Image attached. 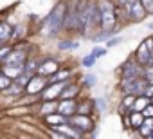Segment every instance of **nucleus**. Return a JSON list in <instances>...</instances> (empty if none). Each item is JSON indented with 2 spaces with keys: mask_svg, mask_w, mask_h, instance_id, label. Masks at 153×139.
Wrapping results in <instances>:
<instances>
[{
  "mask_svg": "<svg viewBox=\"0 0 153 139\" xmlns=\"http://www.w3.org/2000/svg\"><path fill=\"white\" fill-rule=\"evenodd\" d=\"M97 11H99V24L103 25L105 31H112V27L115 25V20H117V15H115V7L110 0H103V2L97 6Z\"/></svg>",
  "mask_w": 153,
  "mask_h": 139,
  "instance_id": "obj_1",
  "label": "nucleus"
},
{
  "mask_svg": "<svg viewBox=\"0 0 153 139\" xmlns=\"http://www.w3.org/2000/svg\"><path fill=\"white\" fill-rule=\"evenodd\" d=\"M63 18H65V6L59 4V6L49 15L47 22H45L43 33H45V34H54V33H58V31L61 29V25H63Z\"/></svg>",
  "mask_w": 153,
  "mask_h": 139,
  "instance_id": "obj_2",
  "label": "nucleus"
},
{
  "mask_svg": "<svg viewBox=\"0 0 153 139\" xmlns=\"http://www.w3.org/2000/svg\"><path fill=\"white\" fill-rule=\"evenodd\" d=\"M121 6L126 11L128 18L133 20V22H139V20H142L146 16V11H144V7L140 4V0H121Z\"/></svg>",
  "mask_w": 153,
  "mask_h": 139,
  "instance_id": "obj_3",
  "label": "nucleus"
},
{
  "mask_svg": "<svg viewBox=\"0 0 153 139\" xmlns=\"http://www.w3.org/2000/svg\"><path fill=\"white\" fill-rule=\"evenodd\" d=\"M85 6H87V0H74L72 7L68 9V16H67V25H68V29H78V25H79V16H81V11H83Z\"/></svg>",
  "mask_w": 153,
  "mask_h": 139,
  "instance_id": "obj_4",
  "label": "nucleus"
},
{
  "mask_svg": "<svg viewBox=\"0 0 153 139\" xmlns=\"http://www.w3.org/2000/svg\"><path fill=\"white\" fill-rule=\"evenodd\" d=\"M142 76V67L140 63H137V60L126 61L123 67V78H139Z\"/></svg>",
  "mask_w": 153,
  "mask_h": 139,
  "instance_id": "obj_5",
  "label": "nucleus"
},
{
  "mask_svg": "<svg viewBox=\"0 0 153 139\" xmlns=\"http://www.w3.org/2000/svg\"><path fill=\"white\" fill-rule=\"evenodd\" d=\"M135 60H137V63H140V65H151L153 52L149 51V47L146 45V42L139 45V49H137V58H135Z\"/></svg>",
  "mask_w": 153,
  "mask_h": 139,
  "instance_id": "obj_6",
  "label": "nucleus"
},
{
  "mask_svg": "<svg viewBox=\"0 0 153 139\" xmlns=\"http://www.w3.org/2000/svg\"><path fill=\"white\" fill-rule=\"evenodd\" d=\"M70 125H74L76 130H92V126H94L92 119L87 117V116H83V114L72 116V117H70Z\"/></svg>",
  "mask_w": 153,
  "mask_h": 139,
  "instance_id": "obj_7",
  "label": "nucleus"
},
{
  "mask_svg": "<svg viewBox=\"0 0 153 139\" xmlns=\"http://www.w3.org/2000/svg\"><path fill=\"white\" fill-rule=\"evenodd\" d=\"M4 60H6V65L24 67V63H25V54H24V52H13V54H7Z\"/></svg>",
  "mask_w": 153,
  "mask_h": 139,
  "instance_id": "obj_8",
  "label": "nucleus"
},
{
  "mask_svg": "<svg viewBox=\"0 0 153 139\" xmlns=\"http://www.w3.org/2000/svg\"><path fill=\"white\" fill-rule=\"evenodd\" d=\"M58 110H59L61 116H72V114L76 112V103H74L72 99H67V98H65V101H61V103L58 105Z\"/></svg>",
  "mask_w": 153,
  "mask_h": 139,
  "instance_id": "obj_9",
  "label": "nucleus"
},
{
  "mask_svg": "<svg viewBox=\"0 0 153 139\" xmlns=\"http://www.w3.org/2000/svg\"><path fill=\"white\" fill-rule=\"evenodd\" d=\"M58 71V63L54 61V60H47V61H43L40 67H38V72L43 76V74H54Z\"/></svg>",
  "mask_w": 153,
  "mask_h": 139,
  "instance_id": "obj_10",
  "label": "nucleus"
},
{
  "mask_svg": "<svg viewBox=\"0 0 153 139\" xmlns=\"http://www.w3.org/2000/svg\"><path fill=\"white\" fill-rule=\"evenodd\" d=\"M65 87H67V83H65V81H63V83H61V81H58V83H54L51 89H47V90L43 92V98H45V99H49V98L52 99V98H56V96L65 89Z\"/></svg>",
  "mask_w": 153,
  "mask_h": 139,
  "instance_id": "obj_11",
  "label": "nucleus"
},
{
  "mask_svg": "<svg viewBox=\"0 0 153 139\" xmlns=\"http://www.w3.org/2000/svg\"><path fill=\"white\" fill-rule=\"evenodd\" d=\"M139 130H140V134H142V135L151 137V135H153V117H144V121L140 123Z\"/></svg>",
  "mask_w": 153,
  "mask_h": 139,
  "instance_id": "obj_12",
  "label": "nucleus"
},
{
  "mask_svg": "<svg viewBox=\"0 0 153 139\" xmlns=\"http://www.w3.org/2000/svg\"><path fill=\"white\" fill-rule=\"evenodd\" d=\"M146 105H149V98L146 94H139V96H135V101H133V107L131 108L137 110V112H142V108Z\"/></svg>",
  "mask_w": 153,
  "mask_h": 139,
  "instance_id": "obj_13",
  "label": "nucleus"
},
{
  "mask_svg": "<svg viewBox=\"0 0 153 139\" xmlns=\"http://www.w3.org/2000/svg\"><path fill=\"white\" fill-rule=\"evenodd\" d=\"M43 85H45V81L42 80V78H31L29 80V87H27V92H38V90H42L43 89Z\"/></svg>",
  "mask_w": 153,
  "mask_h": 139,
  "instance_id": "obj_14",
  "label": "nucleus"
},
{
  "mask_svg": "<svg viewBox=\"0 0 153 139\" xmlns=\"http://www.w3.org/2000/svg\"><path fill=\"white\" fill-rule=\"evenodd\" d=\"M142 121H144V116H142V112H137V110H133V112L130 114V125H131V126L139 128Z\"/></svg>",
  "mask_w": 153,
  "mask_h": 139,
  "instance_id": "obj_15",
  "label": "nucleus"
},
{
  "mask_svg": "<svg viewBox=\"0 0 153 139\" xmlns=\"http://www.w3.org/2000/svg\"><path fill=\"white\" fill-rule=\"evenodd\" d=\"M58 132H61L65 137H79V132H76V130H70V126H65V125H59L56 126Z\"/></svg>",
  "mask_w": 153,
  "mask_h": 139,
  "instance_id": "obj_16",
  "label": "nucleus"
},
{
  "mask_svg": "<svg viewBox=\"0 0 153 139\" xmlns=\"http://www.w3.org/2000/svg\"><path fill=\"white\" fill-rule=\"evenodd\" d=\"M9 36H11V25L2 24V25H0V42H2V40H7Z\"/></svg>",
  "mask_w": 153,
  "mask_h": 139,
  "instance_id": "obj_17",
  "label": "nucleus"
},
{
  "mask_svg": "<svg viewBox=\"0 0 153 139\" xmlns=\"http://www.w3.org/2000/svg\"><path fill=\"white\" fill-rule=\"evenodd\" d=\"M24 67H15V65H7L6 67V76H18L22 72Z\"/></svg>",
  "mask_w": 153,
  "mask_h": 139,
  "instance_id": "obj_18",
  "label": "nucleus"
},
{
  "mask_svg": "<svg viewBox=\"0 0 153 139\" xmlns=\"http://www.w3.org/2000/svg\"><path fill=\"white\" fill-rule=\"evenodd\" d=\"M148 67V65H146ZM142 78L148 81V83H153V65L151 67H148V69H144L142 71Z\"/></svg>",
  "mask_w": 153,
  "mask_h": 139,
  "instance_id": "obj_19",
  "label": "nucleus"
},
{
  "mask_svg": "<svg viewBox=\"0 0 153 139\" xmlns=\"http://www.w3.org/2000/svg\"><path fill=\"white\" fill-rule=\"evenodd\" d=\"M140 4H142L146 15H153V0H140Z\"/></svg>",
  "mask_w": 153,
  "mask_h": 139,
  "instance_id": "obj_20",
  "label": "nucleus"
},
{
  "mask_svg": "<svg viewBox=\"0 0 153 139\" xmlns=\"http://www.w3.org/2000/svg\"><path fill=\"white\" fill-rule=\"evenodd\" d=\"M133 101H135V94H126L124 99H123V107L131 108V107H133Z\"/></svg>",
  "mask_w": 153,
  "mask_h": 139,
  "instance_id": "obj_21",
  "label": "nucleus"
},
{
  "mask_svg": "<svg viewBox=\"0 0 153 139\" xmlns=\"http://www.w3.org/2000/svg\"><path fill=\"white\" fill-rule=\"evenodd\" d=\"M79 43L78 42H61L59 43V49H76Z\"/></svg>",
  "mask_w": 153,
  "mask_h": 139,
  "instance_id": "obj_22",
  "label": "nucleus"
},
{
  "mask_svg": "<svg viewBox=\"0 0 153 139\" xmlns=\"http://www.w3.org/2000/svg\"><path fill=\"white\" fill-rule=\"evenodd\" d=\"M76 92H78V87H70V89H67V90H63V92H59V94H61V98H70V96H74Z\"/></svg>",
  "mask_w": 153,
  "mask_h": 139,
  "instance_id": "obj_23",
  "label": "nucleus"
},
{
  "mask_svg": "<svg viewBox=\"0 0 153 139\" xmlns=\"http://www.w3.org/2000/svg\"><path fill=\"white\" fill-rule=\"evenodd\" d=\"M142 116H144V117H153V105H151V103L142 108Z\"/></svg>",
  "mask_w": 153,
  "mask_h": 139,
  "instance_id": "obj_24",
  "label": "nucleus"
},
{
  "mask_svg": "<svg viewBox=\"0 0 153 139\" xmlns=\"http://www.w3.org/2000/svg\"><path fill=\"white\" fill-rule=\"evenodd\" d=\"M54 108H58V105H56V103H47V105H43L42 114H49V112H52Z\"/></svg>",
  "mask_w": 153,
  "mask_h": 139,
  "instance_id": "obj_25",
  "label": "nucleus"
},
{
  "mask_svg": "<svg viewBox=\"0 0 153 139\" xmlns=\"http://www.w3.org/2000/svg\"><path fill=\"white\" fill-rule=\"evenodd\" d=\"M94 61H96V58H94L92 54H88L87 58H83V65H85V67H92V65H94Z\"/></svg>",
  "mask_w": 153,
  "mask_h": 139,
  "instance_id": "obj_26",
  "label": "nucleus"
},
{
  "mask_svg": "<svg viewBox=\"0 0 153 139\" xmlns=\"http://www.w3.org/2000/svg\"><path fill=\"white\" fill-rule=\"evenodd\" d=\"M47 121H49V123H63L65 119H63V116H49Z\"/></svg>",
  "mask_w": 153,
  "mask_h": 139,
  "instance_id": "obj_27",
  "label": "nucleus"
},
{
  "mask_svg": "<svg viewBox=\"0 0 153 139\" xmlns=\"http://www.w3.org/2000/svg\"><path fill=\"white\" fill-rule=\"evenodd\" d=\"M9 87V78L7 76H0V89H6Z\"/></svg>",
  "mask_w": 153,
  "mask_h": 139,
  "instance_id": "obj_28",
  "label": "nucleus"
},
{
  "mask_svg": "<svg viewBox=\"0 0 153 139\" xmlns=\"http://www.w3.org/2000/svg\"><path fill=\"white\" fill-rule=\"evenodd\" d=\"M103 54H106V49H99V47H97V49L92 51V56H94V58H99V56H103Z\"/></svg>",
  "mask_w": 153,
  "mask_h": 139,
  "instance_id": "obj_29",
  "label": "nucleus"
},
{
  "mask_svg": "<svg viewBox=\"0 0 153 139\" xmlns=\"http://www.w3.org/2000/svg\"><path fill=\"white\" fill-rule=\"evenodd\" d=\"M68 74H70V72H68V71H65V72H59V74H56L52 80H63V78H67Z\"/></svg>",
  "mask_w": 153,
  "mask_h": 139,
  "instance_id": "obj_30",
  "label": "nucleus"
},
{
  "mask_svg": "<svg viewBox=\"0 0 153 139\" xmlns=\"http://www.w3.org/2000/svg\"><path fill=\"white\" fill-rule=\"evenodd\" d=\"M119 42H121V38H119V36H117V38H112V40L108 42V47H114V45H117Z\"/></svg>",
  "mask_w": 153,
  "mask_h": 139,
  "instance_id": "obj_31",
  "label": "nucleus"
},
{
  "mask_svg": "<svg viewBox=\"0 0 153 139\" xmlns=\"http://www.w3.org/2000/svg\"><path fill=\"white\" fill-rule=\"evenodd\" d=\"M85 83H88V85L92 87V85L96 83V78H94V76H87V78H85Z\"/></svg>",
  "mask_w": 153,
  "mask_h": 139,
  "instance_id": "obj_32",
  "label": "nucleus"
},
{
  "mask_svg": "<svg viewBox=\"0 0 153 139\" xmlns=\"http://www.w3.org/2000/svg\"><path fill=\"white\" fill-rule=\"evenodd\" d=\"M7 54H9V49H2V51H0V60H4Z\"/></svg>",
  "mask_w": 153,
  "mask_h": 139,
  "instance_id": "obj_33",
  "label": "nucleus"
},
{
  "mask_svg": "<svg viewBox=\"0 0 153 139\" xmlns=\"http://www.w3.org/2000/svg\"><path fill=\"white\" fill-rule=\"evenodd\" d=\"M97 107H99V108H103V110L106 108V107H105V101H101V99H97Z\"/></svg>",
  "mask_w": 153,
  "mask_h": 139,
  "instance_id": "obj_34",
  "label": "nucleus"
},
{
  "mask_svg": "<svg viewBox=\"0 0 153 139\" xmlns=\"http://www.w3.org/2000/svg\"><path fill=\"white\" fill-rule=\"evenodd\" d=\"M149 103H151V105H153V96H151V98H149Z\"/></svg>",
  "mask_w": 153,
  "mask_h": 139,
  "instance_id": "obj_35",
  "label": "nucleus"
},
{
  "mask_svg": "<svg viewBox=\"0 0 153 139\" xmlns=\"http://www.w3.org/2000/svg\"><path fill=\"white\" fill-rule=\"evenodd\" d=\"M0 43H2V42H0Z\"/></svg>",
  "mask_w": 153,
  "mask_h": 139,
  "instance_id": "obj_36",
  "label": "nucleus"
}]
</instances>
